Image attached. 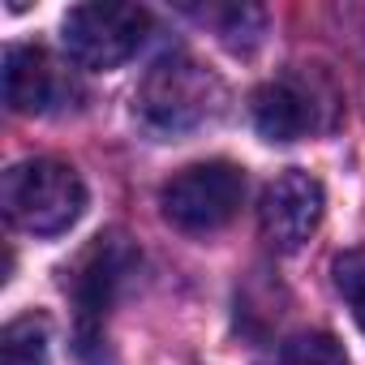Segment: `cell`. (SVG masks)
<instances>
[{
    "instance_id": "cell-10",
    "label": "cell",
    "mask_w": 365,
    "mask_h": 365,
    "mask_svg": "<svg viewBox=\"0 0 365 365\" xmlns=\"http://www.w3.org/2000/svg\"><path fill=\"white\" fill-rule=\"evenodd\" d=\"M0 365H52L48 361V322L35 314L14 318L0 331Z\"/></svg>"
},
{
    "instance_id": "cell-4",
    "label": "cell",
    "mask_w": 365,
    "mask_h": 365,
    "mask_svg": "<svg viewBox=\"0 0 365 365\" xmlns=\"http://www.w3.org/2000/svg\"><path fill=\"white\" fill-rule=\"evenodd\" d=\"M150 31V14L138 5H116V0H91L65 14L61 43L73 65L108 73L120 69L129 56H138L142 39Z\"/></svg>"
},
{
    "instance_id": "cell-3",
    "label": "cell",
    "mask_w": 365,
    "mask_h": 365,
    "mask_svg": "<svg viewBox=\"0 0 365 365\" xmlns=\"http://www.w3.org/2000/svg\"><path fill=\"white\" fill-rule=\"evenodd\" d=\"M241 198H245V172L228 159H207L180 168L163 185L159 207L172 228L190 237H211L237 220Z\"/></svg>"
},
{
    "instance_id": "cell-1",
    "label": "cell",
    "mask_w": 365,
    "mask_h": 365,
    "mask_svg": "<svg viewBox=\"0 0 365 365\" xmlns=\"http://www.w3.org/2000/svg\"><path fill=\"white\" fill-rule=\"evenodd\" d=\"M220 108H224V82L207 65L180 52L155 61L133 95V116L155 138L194 133L207 120H215Z\"/></svg>"
},
{
    "instance_id": "cell-8",
    "label": "cell",
    "mask_w": 365,
    "mask_h": 365,
    "mask_svg": "<svg viewBox=\"0 0 365 365\" xmlns=\"http://www.w3.org/2000/svg\"><path fill=\"white\" fill-rule=\"evenodd\" d=\"M0 78H5V103L22 116L48 112L61 95V73H56L52 56L35 43L5 48V69H0Z\"/></svg>"
},
{
    "instance_id": "cell-12",
    "label": "cell",
    "mask_w": 365,
    "mask_h": 365,
    "mask_svg": "<svg viewBox=\"0 0 365 365\" xmlns=\"http://www.w3.org/2000/svg\"><path fill=\"white\" fill-rule=\"evenodd\" d=\"M335 288L348 301L356 327L365 331V250H348L335 258Z\"/></svg>"
},
{
    "instance_id": "cell-2",
    "label": "cell",
    "mask_w": 365,
    "mask_h": 365,
    "mask_svg": "<svg viewBox=\"0 0 365 365\" xmlns=\"http://www.w3.org/2000/svg\"><path fill=\"white\" fill-rule=\"evenodd\" d=\"M0 202H5V215L14 228H22L31 237H61L82 220L86 185L73 163L39 155V159L14 163L5 172Z\"/></svg>"
},
{
    "instance_id": "cell-7",
    "label": "cell",
    "mask_w": 365,
    "mask_h": 365,
    "mask_svg": "<svg viewBox=\"0 0 365 365\" xmlns=\"http://www.w3.org/2000/svg\"><path fill=\"white\" fill-rule=\"evenodd\" d=\"M318 99L297 78H275L254 91V129L267 142H301L318 129Z\"/></svg>"
},
{
    "instance_id": "cell-5",
    "label": "cell",
    "mask_w": 365,
    "mask_h": 365,
    "mask_svg": "<svg viewBox=\"0 0 365 365\" xmlns=\"http://www.w3.org/2000/svg\"><path fill=\"white\" fill-rule=\"evenodd\" d=\"M327 215V190L322 180L305 168H288L279 172L271 185L262 190V207H258V224H262V241L275 254H297L309 245V237L318 232Z\"/></svg>"
},
{
    "instance_id": "cell-9",
    "label": "cell",
    "mask_w": 365,
    "mask_h": 365,
    "mask_svg": "<svg viewBox=\"0 0 365 365\" xmlns=\"http://www.w3.org/2000/svg\"><path fill=\"white\" fill-rule=\"evenodd\" d=\"M194 14L232 52H254L262 43V35H267V14L258 5H207V9H194Z\"/></svg>"
},
{
    "instance_id": "cell-11",
    "label": "cell",
    "mask_w": 365,
    "mask_h": 365,
    "mask_svg": "<svg viewBox=\"0 0 365 365\" xmlns=\"http://www.w3.org/2000/svg\"><path fill=\"white\" fill-rule=\"evenodd\" d=\"M275 365H348V352L335 335L327 331H305V335H292L279 352Z\"/></svg>"
},
{
    "instance_id": "cell-6",
    "label": "cell",
    "mask_w": 365,
    "mask_h": 365,
    "mask_svg": "<svg viewBox=\"0 0 365 365\" xmlns=\"http://www.w3.org/2000/svg\"><path fill=\"white\" fill-rule=\"evenodd\" d=\"M133 254L120 237H95V245L82 254L69 288H73V301H78V339H82V352L91 344H99L103 335V318L116 301V288L129 271Z\"/></svg>"
}]
</instances>
